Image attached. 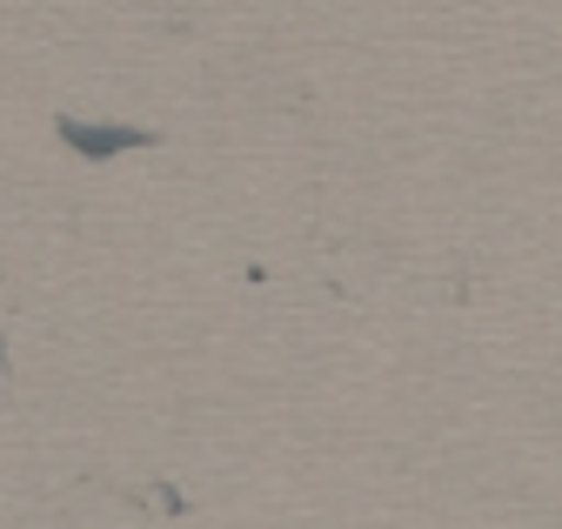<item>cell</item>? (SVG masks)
I'll return each mask as SVG.
<instances>
[{
  "label": "cell",
  "mask_w": 562,
  "mask_h": 529,
  "mask_svg": "<svg viewBox=\"0 0 562 529\" xmlns=\"http://www.w3.org/2000/svg\"><path fill=\"white\" fill-rule=\"evenodd\" d=\"M54 142L75 148L81 161H114L134 148H155L161 135L155 127H134V121H75V114H54Z\"/></svg>",
  "instance_id": "6da1fadb"
},
{
  "label": "cell",
  "mask_w": 562,
  "mask_h": 529,
  "mask_svg": "<svg viewBox=\"0 0 562 529\" xmlns=\"http://www.w3.org/2000/svg\"><path fill=\"white\" fill-rule=\"evenodd\" d=\"M155 503H161V509H168V516H181V509H188V503H181V489H168V483H161V489H155Z\"/></svg>",
  "instance_id": "7a4b0ae2"
}]
</instances>
